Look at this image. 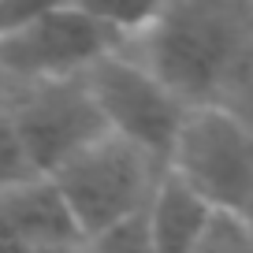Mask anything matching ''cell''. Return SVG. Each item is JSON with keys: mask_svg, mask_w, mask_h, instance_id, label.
<instances>
[{"mask_svg": "<svg viewBox=\"0 0 253 253\" xmlns=\"http://www.w3.org/2000/svg\"><path fill=\"white\" fill-rule=\"evenodd\" d=\"M142 38L138 63L186 104H227L223 89L246 67V26L231 0H168Z\"/></svg>", "mask_w": 253, "mask_h": 253, "instance_id": "1", "label": "cell"}, {"mask_svg": "<svg viewBox=\"0 0 253 253\" xmlns=\"http://www.w3.org/2000/svg\"><path fill=\"white\" fill-rule=\"evenodd\" d=\"M160 164L145 157L134 142L104 130L89 145L56 164L48 171L60 201L67 205L79 238H89L112 223L126 220L145 209Z\"/></svg>", "mask_w": 253, "mask_h": 253, "instance_id": "2", "label": "cell"}, {"mask_svg": "<svg viewBox=\"0 0 253 253\" xmlns=\"http://www.w3.org/2000/svg\"><path fill=\"white\" fill-rule=\"evenodd\" d=\"M164 168L175 171L212 209L250 216L253 138L246 119L231 104H220V101L186 104Z\"/></svg>", "mask_w": 253, "mask_h": 253, "instance_id": "3", "label": "cell"}, {"mask_svg": "<svg viewBox=\"0 0 253 253\" xmlns=\"http://www.w3.org/2000/svg\"><path fill=\"white\" fill-rule=\"evenodd\" d=\"M82 82H86L89 97L101 108L104 126L112 134L134 142L145 157H153L164 168L175 130L182 123V112H186V101L175 89H168L145 63L126 60L123 48L93 60L82 71Z\"/></svg>", "mask_w": 253, "mask_h": 253, "instance_id": "4", "label": "cell"}, {"mask_svg": "<svg viewBox=\"0 0 253 253\" xmlns=\"http://www.w3.org/2000/svg\"><path fill=\"white\" fill-rule=\"evenodd\" d=\"M126 38L82 11L79 4H63L45 15L19 23L0 34V75L8 82H48L75 79L93 60L123 48Z\"/></svg>", "mask_w": 253, "mask_h": 253, "instance_id": "5", "label": "cell"}, {"mask_svg": "<svg viewBox=\"0 0 253 253\" xmlns=\"http://www.w3.org/2000/svg\"><path fill=\"white\" fill-rule=\"evenodd\" d=\"M4 108H8L15 134L26 149V160L38 175H48L56 164H63L71 153H79L82 145H89L108 130L82 75L26 82L23 97Z\"/></svg>", "mask_w": 253, "mask_h": 253, "instance_id": "6", "label": "cell"}, {"mask_svg": "<svg viewBox=\"0 0 253 253\" xmlns=\"http://www.w3.org/2000/svg\"><path fill=\"white\" fill-rule=\"evenodd\" d=\"M0 238L8 242H38V246H79L67 205L60 201L48 175H30L0 186Z\"/></svg>", "mask_w": 253, "mask_h": 253, "instance_id": "7", "label": "cell"}, {"mask_svg": "<svg viewBox=\"0 0 253 253\" xmlns=\"http://www.w3.org/2000/svg\"><path fill=\"white\" fill-rule=\"evenodd\" d=\"M209 212H212V205L201 194H194L175 171L160 168L157 182H153V194L145 201L149 253H190V246L198 242Z\"/></svg>", "mask_w": 253, "mask_h": 253, "instance_id": "8", "label": "cell"}, {"mask_svg": "<svg viewBox=\"0 0 253 253\" xmlns=\"http://www.w3.org/2000/svg\"><path fill=\"white\" fill-rule=\"evenodd\" d=\"M190 253H253V235H250V216L227 212V209H212L201 227L198 242L190 246Z\"/></svg>", "mask_w": 253, "mask_h": 253, "instance_id": "9", "label": "cell"}, {"mask_svg": "<svg viewBox=\"0 0 253 253\" xmlns=\"http://www.w3.org/2000/svg\"><path fill=\"white\" fill-rule=\"evenodd\" d=\"M71 4H79L82 11L97 15L101 23H108L112 30H119L130 41L160 15V8H164L168 0H71Z\"/></svg>", "mask_w": 253, "mask_h": 253, "instance_id": "10", "label": "cell"}, {"mask_svg": "<svg viewBox=\"0 0 253 253\" xmlns=\"http://www.w3.org/2000/svg\"><path fill=\"white\" fill-rule=\"evenodd\" d=\"M79 253H149V238H145V209L126 220L112 223V227L97 231V235L82 238Z\"/></svg>", "mask_w": 253, "mask_h": 253, "instance_id": "11", "label": "cell"}, {"mask_svg": "<svg viewBox=\"0 0 253 253\" xmlns=\"http://www.w3.org/2000/svg\"><path fill=\"white\" fill-rule=\"evenodd\" d=\"M34 164L26 160V149L15 134V123H11L8 108L0 104V186H8V182H19V179H30Z\"/></svg>", "mask_w": 253, "mask_h": 253, "instance_id": "12", "label": "cell"}, {"mask_svg": "<svg viewBox=\"0 0 253 253\" xmlns=\"http://www.w3.org/2000/svg\"><path fill=\"white\" fill-rule=\"evenodd\" d=\"M63 4H71V0H0V34L19 23H30L52 8H63Z\"/></svg>", "mask_w": 253, "mask_h": 253, "instance_id": "13", "label": "cell"}, {"mask_svg": "<svg viewBox=\"0 0 253 253\" xmlns=\"http://www.w3.org/2000/svg\"><path fill=\"white\" fill-rule=\"evenodd\" d=\"M0 253H79V246H38V242H8V238H0Z\"/></svg>", "mask_w": 253, "mask_h": 253, "instance_id": "14", "label": "cell"}]
</instances>
